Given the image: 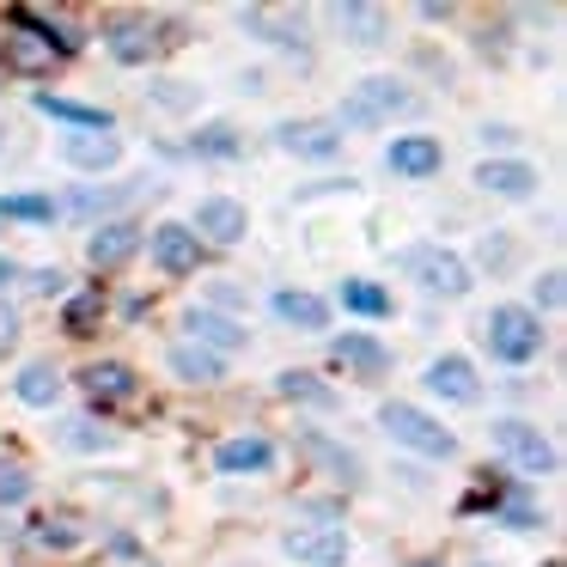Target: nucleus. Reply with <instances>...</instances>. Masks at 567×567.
Wrapping results in <instances>:
<instances>
[{
    "instance_id": "obj_1",
    "label": "nucleus",
    "mask_w": 567,
    "mask_h": 567,
    "mask_svg": "<svg viewBox=\"0 0 567 567\" xmlns=\"http://www.w3.org/2000/svg\"><path fill=\"white\" fill-rule=\"evenodd\" d=\"M409 111H415V92H409L403 80L367 74V80H354V86L342 92V104H336V128H384L391 116H409Z\"/></svg>"
},
{
    "instance_id": "obj_2",
    "label": "nucleus",
    "mask_w": 567,
    "mask_h": 567,
    "mask_svg": "<svg viewBox=\"0 0 567 567\" xmlns=\"http://www.w3.org/2000/svg\"><path fill=\"white\" fill-rule=\"evenodd\" d=\"M379 427H384V440H396L415 457H433V464H440V457H457V433L445 427V421H433L427 409H415V403H384Z\"/></svg>"
},
{
    "instance_id": "obj_3",
    "label": "nucleus",
    "mask_w": 567,
    "mask_h": 567,
    "mask_svg": "<svg viewBox=\"0 0 567 567\" xmlns=\"http://www.w3.org/2000/svg\"><path fill=\"white\" fill-rule=\"evenodd\" d=\"M482 342H488V354L506 360V367H530V360L543 354V323L530 306H494L488 318H482Z\"/></svg>"
},
{
    "instance_id": "obj_4",
    "label": "nucleus",
    "mask_w": 567,
    "mask_h": 567,
    "mask_svg": "<svg viewBox=\"0 0 567 567\" xmlns=\"http://www.w3.org/2000/svg\"><path fill=\"white\" fill-rule=\"evenodd\" d=\"M488 440H494V452L506 457V470H518V476H555L561 470V457H555V445L543 440L537 427H530L525 415H501V421H488Z\"/></svg>"
},
{
    "instance_id": "obj_5",
    "label": "nucleus",
    "mask_w": 567,
    "mask_h": 567,
    "mask_svg": "<svg viewBox=\"0 0 567 567\" xmlns=\"http://www.w3.org/2000/svg\"><path fill=\"white\" fill-rule=\"evenodd\" d=\"M396 269L403 275H415L427 293H440V299H464L470 287H476V275H470V262L457 257V250H445V245H409V250H396Z\"/></svg>"
},
{
    "instance_id": "obj_6",
    "label": "nucleus",
    "mask_w": 567,
    "mask_h": 567,
    "mask_svg": "<svg viewBox=\"0 0 567 567\" xmlns=\"http://www.w3.org/2000/svg\"><path fill=\"white\" fill-rule=\"evenodd\" d=\"M281 555L293 567H348L354 543H348L342 525H293L281 530Z\"/></svg>"
},
{
    "instance_id": "obj_7",
    "label": "nucleus",
    "mask_w": 567,
    "mask_h": 567,
    "mask_svg": "<svg viewBox=\"0 0 567 567\" xmlns=\"http://www.w3.org/2000/svg\"><path fill=\"white\" fill-rule=\"evenodd\" d=\"M275 147L293 153L306 165H330L342 159V128L323 123V116H299V123H275Z\"/></svg>"
},
{
    "instance_id": "obj_8",
    "label": "nucleus",
    "mask_w": 567,
    "mask_h": 567,
    "mask_svg": "<svg viewBox=\"0 0 567 567\" xmlns=\"http://www.w3.org/2000/svg\"><path fill=\"white\" fill-rule=\"evenodd\" d=\"M189 233H196L202 245H245L250 208H245L238 196H202V202H196V220H189Z\"/></svg>"
},
{
    "instance_id": "obj_9",
    "label": "nucleus",
    "mask_w": 567,
    "mask_h": 567,
    "mask_svg": "<svg viewBox=\"0 0 567 567\" xmlns=\"http://www.w3.org/2000/svg\"><path fill=\"white\" fill-rule=\"evenodd\" d=\"M147 189H153V184H74L62 202H55V208H68L74 220H86V226H92V220L104 226L116 208H128V202H141Z\"/></svg>"
},
{
    "instance_id": "obj_10",
    "label": "nucleus",
    "mask_w": 567,
    "mask_h": 567,
    "mask_svg": "<svg viewBox=\"0 0 567 567\" xmlns=\"http://www.w3.org/2000/svg\"><path fill=\"white\" fill-rule=\"evenodd\" d=\"M147 257H153V269H159V275H196L202 269V238L189 233L184 220H165V226H153Z\"/></svg>"
},
{
    "instance_id": "obj_11",
    "label": "nucleus",
    "mask_w": 567,
    "mask_h": 567,
    "mask_svg": "<svg viewBox=\"0 0 567 567\" xmlns=\"http://www.w3.org/2000/svg\"><path fill=\"white\" fill-rule=\"evenodd\" d=\"M421 384H427V396H440V403H457V409L482 396V372L470 367V354H440V360H427Z\"/></svg>"
},
{
    "instance_id": "obj_12",
    "label": "nucleus",
    "mask_w": 567,
    "mask_h": 567,
    "mask_svg": "<svg viewBox=\"0 0 567 567\" xmlns=\"http://www.w3.org/2000/svg\"><path fill=\"white\" fill-rule=\"evenodd\" d=\"M184 342H196V348H208V354H238V348L250 342L245 336V323L238 318H226V311H208V306H189L184 311Z\"/></svg>"
},
{
    "instance_id": "obj_13",
    "label": "nucleus",
    "mask_w": 567,
    "mask_h": 567,
    "mask_svg": "<svg viewBox=\"0 0 567 567\" xmlns=\"http://www.w3.org/2000/svg\"><path fill=\"white\" fill-rule=\"evenodd\" d=\"M214 470H220V476H269L275 440L269 433H233V440L214 445Z\"/></svg>"
},
{
    "instance_id": "obj_14",
    "label": "nucleus",
    "mask_w": 567,
    "mask_h": 567,
    "mask_svg": "<svg viewBox=\"0 0 567 567\" xmlns=\"http://www.w3.org/2000/svg\"><path fill=\"white\" fill-rule=\"evenodd\" d=\"M330 360L342 372H354V379H379V372H391V348H384L379 336H367V330H342L330 342Z\"/></svg>"
},
{
    "instance_id": "obj_15",
    "label": "nucleus",
    "mask_w": 567,
    "mask_h": 567,
    "mask_svg": "<svg viewBox=\"0 0 567 567\" xmlns=\"http://www.w3.org/2000/svg\"><path fill=\"white\" fill-rule=\"evenodd\" d=\"M384 165H391L396 177H409V184H421V177H440L445 147L433 135H396L391 147H384Z\"/></svg>"
},
{
    "instance_id": "obj_16",
    "label": "nucleus",
    "mask_w": 567,
    "mask_h": 567,
    "mask_svg": "<svg viewBox=\"0 0 567 567\" xmlns=\"http://www.w3.org/2000/svg\"><path fill=\"white\" fill-rule=\"evenodd\" d=\"M476 189L506 196V202H530L537 196V165L530 159H482L476 165Z\"/></svg>"
},
{
    "instance_id": "obj_17",
    "label": "nucleus",
    "mask_w": 567,
    "mask_h": 567,
    "mask_svg": "<svg viewBox=\"0 0 567 567\" xmlns=\"http://www.w3.org/2000/svg\"><path fill=\"white\" fill-rule=\"evenodd\" d=\"M31 104H38L50 123H68V135H111V128H116L111 111H99V104H80V99H55V92H38Z\"/></svg>"
},
{
    "instance_id": "obj_18",
    "label": "nucleus",
    "mask_w": 567,
    "mask_h": 567,
    "mask_svg": "<svg viewBox=\"0 0 567 567\" xmlns=\"http://www.w3.org/2000/svg\"><path fill=\"white\" fill-rule=\"evenodd\" d=\"M269 311H275V323H287V330H299V336H318L323 323H330V299L306 293V287H281V293L269 299Z\"/></svg>"
},
{
    "instance_id": "obj_19",
    "label": "nucleus",
    "mask_w": 567,
    "mask_h": 567,
    "mask_svg": "<svg viewBox=\"0 0 567 567\" xmlns=\"http://www.w3.org/2000/svg\"><path fill=\"white\" fill-rule=\"evenodd\" d=\"M275 396H281V403H299V409H318V415H336V409H342V391H336L330 379L299 372V367H287L281 379H275Z\"/></svg>"
},
{
    "instance_id": "obj_20",
    "label": "nucleus",
    "mask_w": 567,
    "mask_h": 567,
    "mask_svg": "<svg viewBox=\"0 0 567 567\" xmlns=\"http://www.w3.org/2000/svg\"><path fill=\"white\" fill-rule=\"evenodd\" d=\"M135 250H141V226L135 220H104V226H92V238H86L92 269H116V262H128Z\"/></svg>"
},
{
    "instance_id": "obj_21",
    "label": "nucleus",
    "mask_w": 567,
    "mask_h": 567,
    "mask_svg": "<svg viewBox=\"0 0 567 567\" xmlns=\"http://www.w3.org/2000/svg\"><path fill=\"white\" fill-rule=\"evenodd\" d=\"M50 62H55V50H50V38H38V31H7L0 38V68H13V74H25V80H38V74H50Z\"/></svg>"
},
{
    "instance_id": "obj_22",
    "label": "nucleus",
    "mask_w": 567,
    "mask_h": 567,
    "mask_svg": "<svg viewBox=\"0 0 567 567\" xmlns=\"http://www.w3.org/2000/svg\"><path fill=\"white\" fill-rule=\"evenodd\" d=\"M62 159L74 165V172H86V177H104V172L123 165V141H116V135H68L62 141Z\"/></svg>"
},
{
    "instance_id": "obj_23",
    "label": "nucleus",
    "mask_w": 567,
    "mask_h": 567,
    "mask_svg": "<svg viewBox=\"0 0 567 567\" xmlns=\"http://www.w3.org/2000/svg\"><path fill=\"white\" fill-rule=\"evenodd\" d=\"M13 396H19V403H31V409H55L68 396V379L50 367V360H25L19 379H13Z\"/></svg>"
},
{
    "instance_id": "obj_24",
    "label": "nucleus",
    "mask_w": 567,
    "mask_h": 567,
    "mask_svg": "<svg viewBox=\"0 0 567 567\" xmlns=\"http://www.w3.org/2000/svg\"><path fill=\"white\" fill-rule=\"evenodd\" d=\"M104 50H111L123 68H147V55L159 50V38H153L147 19H116V25L104 31Z\"/></svg>"
},
{
    "instance_id": "obj_25",
    "label": "nucleus",
    "mask_w": 567,
    "mask_h": 567,
    "mask_svg": "<svg viewBox=\"0 0 567 567\" xmlns=\"http://www.w3.org/2000/svg\"><path fill=\"white\" fill-rule=\"evenodd\" d=\"M165 367H172V379H184V384H220L226 379V360L208 354V348H196V342H172L165 348Z\"/></svg>"
},
{
    "instance_id": "obj_26",
    "label": "nucleus",
    "mask_w": 567,
    "mask_h": 567,
    "mask_svg": "<svg viewBox=\"0 0 567 567\" xmlns=\"http://www.w3.org/2000/svg\"><path fill=\"white\" fill-rule=\"evenodd\" d=\"M330 19L342 25V43H354V50H379L384 25H391L379 7H354V0H348V7H330Z\"/></svg>"
},
{
    "instance_id": "obj_27",
    "label": "nucleus",
    "mask_w": 567,
    "mask_h": 567,
    "mask_svg": "<svg viewBox=\"0 0 567 567\" xmlns=\"http://www.w3.org/2000/svg\"><path fill=\"white\" fill-rule=\"evenodd\" d=\"M80 384H86L92 403H123V396H135V372H128L123 360H99V367H86Z\"/></svg>"
},
{
    "instance_id": "obj_28",
    "label": "nucleus",
    "mask_w": 567,
    "mask_h": 567,
    "mask_svg": "<svg viewBox=\"0 0 567 567\" xmlns=\"http://www.w3.org/2000/svg\"><path fill=\"white\" fill-rule=\"evenodd\" d=\"M189 153H196V159H238V153H245V135H238L233 123H208V128L189 135Z\"/></svg>"
},
{
    "instance_id": "obj_29",
    "label": "nucleus",
    "mask_w": 567,
    "mask_h": 567,
    "mask_svg": "<svg viewBox=\"0 0 567 567\" xmlns=\"http://www.w3.org/2000/svg\"><path fill=\"white\" fill-rule=\"evenodd\" d=\"M62 445H74V452H116V445H123V433L99 427L92 415H74V421H62Z\"/></svg>"
},
{
    "instance_id": "obj_30",
    "label": "nucleus",
    "mask_w": 567,
    "mask_h": 567,
    "mask_svg": "<svg viewBox=\"0 0 567 567\" xmlns=\"http://www.w3.org/2000/svg\"><path fill=\"white\" fill-rule=\"evenodd\" d=\"M306 457H318L323 470H330V476H342V482H360V457L348 452V445H336V440H323V433H306Z\"/></svg>"
},
{
    "instance_id": "obj_31",
    "label": "nucleus",
    "mask_w": 567,
    "mask_h": 567,
    "mask_svg": "<svg viewBox=\"0 0 567 567\" xmlns=\"http://www.w3.org/2000/svg\"><path fill=\"white\" fill-rule=\"evenodd\" d=\"M147 99L159 104V111L189 116V111L202 104V86H196V80H147Z\"/></svg>"
},
{
    "instance_id": "obj_32",
    "label": "nucleus",
    "mask_w": 567,
    "mask_h": 567,
    "mask_svg": "<svg viewBox=\"0 0 567 567\" xmlns=\"http://www.w3.org/2000/svg\"><path fill=\"white\" fill-rule=\"evenodd\" d=\"M55 196H0V220H25V226H50L55 220Z\"/></svg>"
},
{
    "instance_id": "obj_33",
    "label": "nucleus",
    "mask_w": 567,
    "mask_h": 567,
    "mask_svg": "<svg viewBox=\"0 0 567 567\" xmlns=\"http://www.w3.org/2000/svg\"><path fill=\"white\" fill-rule=\"evenodd\" d=\"M31 537H38L43 549H80V543H86V525H80L74 513H55V518H43Z\"/></svg>"
},
{
    "instance_id": "obj_34",
    "label": "nucleus",
    "mask_w": 567,
    "mask_h": 567,
    "mask_svg": "<svg viewBox=\"0 0 567 567\" xmlns=\"http://www.w3.org/2000/svg\"><path fill=\"white\" fill-rule=\"evenodd\" d=\"M342 306L360 311V318H384V311H391V293L372 287V281H342Z\"/></svg>"
},
{
    "instance_id": "obj_35",
    "label": "nucleus",
    "mask_w": 567,
    "mask_h": 567,
    "mask_svg": "<svg viewBox=\"0 0 567 567\" xmlns=\"http://www.w3.org/2000/svg\"><path fill=\"white\" fill-rule=\"evenodd\" d=\"M476 262L488 275H506L518 262V238H506V233H482V245H476Z\"/></svg>"
},
{
    "instance_id": "obj_36",
    "label": "nucleus",
    "mask_w": 567,
    "mask_h": 567,
    "mask_svg": "<svg viewBox=\"0 0 567 567\" xmlns=\"http://www.w3.org/2000/svg\"><path fill=\"white\" fill-rule=\"evenodd\" d=\"M19 501H31V470L0 457V506H19Z\"/></svg>"
},
{
    "instance_id": "obj_37",
    "label": "nucleus",
    "mask_w": 567,
    "mask_h": 567,
    "mask_svg": "<svg viewBox=\"0 0 567 567\" xmlns=\"http://www.w3.org/2000/svg\"><path fill=\"white\" fill-rule=\"evenodd\" d=\"M62 318H68V330H74V336H86V330H99L104 299H99V293H80V299H68V311H62Z\"/></svg>"
},
{
    "instance_id": "obj_38",
    "label": "nucleus",
    "mask_w": 567,
    "mask_h": 567,
    "mask_svg": "<svg viewBox=\"0 0 567 567\" xmlns=\"http://www.w3.org/2000/svg\"><path fill=\"white\" fill-rule=\"evenodd\" d=\"M501 525H506V530H537L543 513H537L530 501H506V506H501Z\"/></svg>"
},
{
    "instance_id": "obj_39",
    "label": "nucleus",
    "mask_w": 567,
    "mask_h": 567,
    "mask_svg": "<svg viewBox=\"0 0 567 567\" xmlns=\"http://www.w3.org/2000/svg\"><path fill=\"white\" fill-rule=\"evenodd\" d=\"M561 293H567V287H561V269H543V275H537V306L555 311V306H561ZM537 306H530V311H537Z\"/></svg>"
},
{
    "instance_id": "obj_40",
    "label": "nucleus",
    "mask_w": 567,
    "mask_h": 567,
    "mask_svg": "<svg viewBox=\"0 0 567 567\" xmlns=\"http://www.w3.org/2000/svg\"><path fill=\"white\" fill-rule=\"evenodd\" d=\"M13 342H19V311L7 306V299H0V354H7Z\"/></svg>"
},
{
    "instance_id": "obj_41",
    "label": "nucleus",
    "mask_w": 567,
    "mask_h": 567,
    "mask_svg": "<svg viewBox=\"0 0 567 567\" xmlns=\"http://www.w3.org/2000/svg\"><path fill=\"white\" fill-rule=\"evenodd\" d=\"M31 287H38L43 299H55V293H68V281H62V269H38L31 275Z\"/></svg>"
},
{
    "instance_id": "obj_42",
    "label": "nucleus",
    "mask_w": 567,
    "mask_h": 567,
    "mask_svg": "<svg viewBox=\"0 0 567 567\" xmlns=\"http://www.w3.org/2000/svg\"><path fill=\"white\" fill-rule=\"evenodd\" d=\"M482 141H494V147H513L518 128H513V123H482Z\"/></svg>"
},
{
    "instance_id": "obj_43",
    "label": "nucleus",
    "mask_w": 567,
    "mask_h": 567,
    "mask_svg": "<svg viewBox=\"0 0 567 567\" xmlns=\"http://www.w3.org/2000/svg\"><path fill=\"white\" fill-rule=\"evenodd\" d=\"M13 275H19V262H13V257H0V287L13 281Z\"/></svg>"
},
{
    "instance_id": "obj_44",
    "label": "nucleus",
    "mask_w": 567,
    "mask_h": 567,
    "mask_svg": "<svg viewBox=\"0 0 567 567\" xmlns=\"http://www.w3.org/2000/svg\"><path fill=\"white\" fill-rule=\"evenodd\" d=\"M415 567H440V561H415Z\"/></svg>"
}]
</instances>
